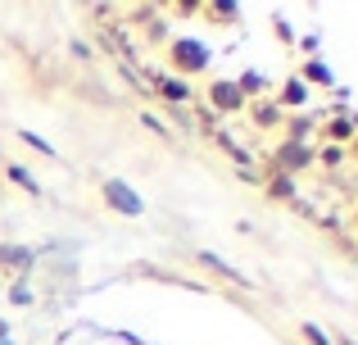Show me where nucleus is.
<instances>
[{"label":"nucleus","mask_w":358,"mask_h":345,"mask_svg":"<svg viewBox=\"0 0 358 345\" xmlns=\"http://www.w3.org/2000/svg\"><path fill=\"white\" fill-rule=\"evenodd\" d=\"M100 200H105L114 213H122V218H141V213H145L141 191H136V186H127L122 177H100Z\"/></svg>","instance_id":"obj_1"},{"label":"nucleus","mask_w":358,"mask_h":345,"mask_svg":"<svg viewBox=\"0 0 358 345\" xmlns=\"http://www.w3.org/2000/svg\"><path fill=\"white\" fill-rule=\"evenodd\" d=\"M168 55H173L177 78H182V73H200L204 64H209V45L195 41V36H173V41H168Z\"/></svg>","instance_id":"obj_2"},{"label":"nucleus","mask_w":358,"mask_h":345,"mask_svg":"<svg viewBox=\"0 0 358 345\" xmlns=\"http://www.w3.org/2000/svg\"><path fill=\"white\" fill-rule=\"evenodd\" d=\"M272 164H277V169L272 173H304V169H313L317 164V150L313 146H299V141H281L277 146V155H272Z\"/></svg>","instance_id":"obj_3"},{"label":"nucleus","mask_w":358,"mask_h":345,"mask_svg":"<svg viewBox=\"0 0 358 345\" xmlns=\"http://www.w3.org/2000/svg\"><path fill=\"white\" fill-rule=\"evenodd\" d=\"M195 264H200V268H209V273L218 277V282H227V286H245V291H259V282H254V277H245L241 268H231L227 259H222V255H213V250H195Z\"/></svg>","instance_id":"obj_4"},{"label":"nucleus","mask_w":358,"mask_h":345,"mask_svg":"<svg viewBox=\"0 0 358 345\" xmlns=\"http://www.w3.org/2000/svg\"><path fill=\"white\" fill-rule=\"evenodd\" d=\"M209 105L218 114H241L250 105V96L241 91V82H209Z\"/></svg>","instance_id":"obj_5"},{"label":"nucleus","mask_w":358,"mask_h":345,"mask_svg":"<svg viewBox=\"0 0 358 345\" xmlns=\"http://www.w3.org/2000/svg\"><path fill=\"white\" fill-rule=\"evenodd\" d=\"M36 264L32 246H14V241H0V268H14V277H27V268Z\"/></svg>","instance_id":"obj_6"},{"label":"nucleus","mask_w":358,"mask_h":345,"mask_svg":"<svg viewBox=\"0 0 358 345\" xmlns=\"http://www.w3.org/2000/svg\"><path fill=\"white\" fill-rule=\"evenodd\" d=\"M155 96L164 100V105H191L195 91H191V82H186V78H173V73H168V78L155 82Z\"/></svg>","instance_id":"obj_7"},{"label":"nucleus","mask_w":358,"mask_h":345,"mask_svg":"<svg viewBox=\"0 0 358 345\" xmlns=\"http://www.w3.org/2000/svg\"><path fill=\"white\" fill-rule=\"evenodd\" d=\"M272 105L281 109V114H286V109H304L308 105V87L299 78H286L281 82V91H277V100H272Z\"/></svg>","instance_id":"obj_8"},{"label":"nucleus","mask_w":358,"mask_h":345,"mask_svg":"<svg viewBox=\"0 0 358 345\" xmlns=\"http://www.w3.org/2000/svg\"><path fill=\"white\" fill-rule=\"evenodd\" d=\"M5 177L18 186V191H27V195H45V191H41V182L32 177V169H27V164H14V160H9V164H5Z\"/></svg>","instance_id":"obj_9"},{"label":"nucleus","mask_w":358,"mask_h":345,"mask_svg":"<svg viewBox=\"0 0 358 345\" xmlns=\"http://www.w3.org/2000/svg\"><path fill=\"white\" fill-rule=\"evenodd\" d=\"M295 78H299V82H304V87H308V82H317V87H336V78H331V69H327V64H322V59H304V69H299V73H295Z\"/></svg>","instance_id":"obj_10"},{"label":"nucleus","mask_w":358,"mask_h":345,"mask_svg":"<svg viewBox=\"0 0 358 345\" xmlns=\"http://www.w3.org/2000/svg\"><path fill=\"white\" fill-rule=\"evenodd\" d=\"M354 127H358V123H354V118H345V114H336V118H327V127H322V132H327V136H331V141H341V146H345V141H354V136H358V132H354Z\"/></svg>","instance_id":"obj_11"},{"label":"nucleus","mask_w":358,"mask_h":345,"mask_svg":"<svg viewBox=\"0 0 358 345\" xmlns=\"http://www.w3.org/2000/svg\"><path fill=\"white\" fill-rule=\"evenodd\" d=\"M14 136H18V141H23V146H32V150H36V155H45V160H59V150H55V146H50V141H45V136H41V132H27V127H18V132H14Z\"/></svg>","instance_id":"obj_12"},{"label":"nucleus","mask_w":358,"mask_h":345,"mask_svg":"<svg viewBox=\"0 0 358 345\" xmlns=\"http://www.w3.org/2000/svg\"><path fill=\"white\" fill-rule=\"evenodd\" d=\"M136 118H141V123H145V127H150V132H155V136H159V141H173V132H168V123H164V118H155V114H150V109H141V114H136Z\"/></svg>","instance_id":"obj_13"},{"label":"nucleus","mask_w":358,"mask_h":345,"mask_svg":"<svg viewBox=\"0 0 358 345\" xmlns=\"http://www.w3.org/2000/svg\"><path fill=\"white\" fill-rule=\"evenodd\" d=\"M299 337H304L308 345H336L331 337H327L322 328H317V323H299Z\"/></svg>","instance_id":"obj_14"},{"label":"nucleus","mask_w":358,"mask_h":345,"mask_svg":"<svg viewBox=\"0 0 358 345\" xmlns=\"http://www.w3.org/2000/svg\"><path fill=\"white\" fill-rule=\"evenodd\" d=\"M9 300H14V304H32V300H36V291L23 282V277H14V286H9Z\"/></svg>","instance_id":"obj_15"},{"label":"nucleus","mask_w":358,"mask_h":345,"mask_svg":"<svg viewBox=\"0 0 358 345\" xmlns=\"http://www.w3.org/2000/svg\"><path fill=\"white\" fill-rule=\"evenodd\" d=\"M268 191H272V195H295V182H290L286 173H272V177H268Z\"/></svg>","instance_id":"obj_16"},{"label":"nucleus","mask_w":358,"mask_h":345,"mask_svg":"<svg viewBox=\"0 0 358 345\" xmlns=\"http://www.w3.org/2000/svg\"><path fill=\"white\" fill-rule=\"evenodd\" d=\"M254 118H259L263 127H272V123H281V109L277 105H254Z\"/></svg>","instance_id":"obj_17"},{"label":"nucleus","mask_w":358,"mask_h":345,"mask_svg":"<svg viewBox=\"0 0 358 345\" xmlns=\"http://www.w3.org/2000/svg\"><path fill=\"white\" fill-rule=\"evenodd\" d=\"M317 160H322L327 169H336V164H345V150H341V146H322V150H317Z\"/></svg>","instance_id":"obj_18"},{"label":"nucleus","mask_w":358,"mask_h":345,"mask_svg":"<svg viewBox=\"0 0 358 345\" xmlns=\"http://www.w3.org/2000/svg\"><path fill=\"white\" fill-rule=\"evenodd\" d=\"M73 55H78V59H87V64L96 59V55H91V45H82V41H73Z\"/></svg>","instance_id":"obj_19"},{"label":"nucleus","mask_w":358,"mask_h":345,"mask_svg":"<svg viewBox=\"0 0 358 345\" xmlns=\"http://www.w3.org/2000/svg\"><path fill=\"white\" fill-rule=\"evenodd\" d=\"M354 232H358V204H354Z\"/></svg>","instance_id":"obj_20"},{"label":"nucleus","mask_w":358,"mask_h":345,"mask_svg":"<svg viewBox=\"0 0 358 345\" xmlns=\"http://www.w3.org/2000/svg\"><path fill=\"white\" fill-rule=\"evenodd\" d=\"M0 337H5V323H0Z\"/></svg>","instance_id":"obj_21"}]
</instances>
